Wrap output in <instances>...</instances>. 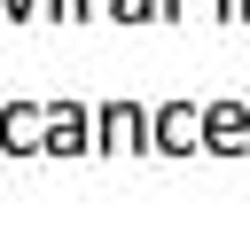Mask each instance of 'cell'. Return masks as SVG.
Returning a JSON list of instances; mask_svg holds the SVG:
<instances>
[{
	"instance_id": "obj_1",
	"label": "cell",
	"mask_w": 250,
	"mask_h": 234,
	"mask_svg": "<svg viewBox=\"0 0 250 234\" xmlns=\"http://www.w3.org/2000/svg\"><path fill=\"white\" fill-rule=\"evenodd\" d=\"M148 101H94V156H148Z\"/></svg>"
},
{
	"instance_id": "obj_2",
	"label": "cell",
	"mask_w": 250,
	"mask_h": 234,
	"mask_svg": "<svg viewBox=\"0 0 250 234\" xmlns=\"http://www.w3.org/2000/svg\"><path fill=\"white\" fill-rule=\"evenodd\" d=\"M148 156H203V101H156Z\"/></svg>"
},
{
	"instance_id": "obj_3",
	"label": "cell",
	"mask_w": 250,
	"mask_h": 234,
	"mask_svg": "<svg viewBox=\"0 0 250 234\" xmlns=\"http://www.w3.org/2000/svg\"><path fill=\"white\" fill-rule=\"evenodd\" d=\"M203 156H250V101H203Z\"/></svg>"
},
{
	"instance_id": "obj_4",
	"label": "cell",
	"mask_w": 250,
	"mask_h": 234,
	"mask_svg": "<svg viewBox=\"0 0 250 234\" xmlns=\"http://www.w3.org/2000/svg\"><path fill=\"white\" fill-rule=\"evenodd\" d=\"M47 156H94V101H47Z\"/></svg>"
},
{
	"instance_id": "obj_5",
	"label": "cell",
	"mask_w": 250,
	"mask_h": 234,
	"mask_svg": "<svg viewBox=\"0 0 250 234\" xmlns=\"http://www.w3.org/2000/svg\"><path fill=\"white\" fill-rule=\"evenodd\" d=\"M0 148L8 156H47V101H0Z\"/></svg>"
},
{
	"instance_id": "obj_6",
	"label": "cell",
	"mask_w": 250,
	"mask_h": 234,
	"mask_svg": "<svg viewBox=\"0 0 250 234\" xmlns=\"http://www.w3.org/2000/svg\"><path fill=\"white\" fill-rule=\"evenodd\" d=\"M39 8H47V0H0V16H8V23H39Z\"/></svg>"
},
{
	"instance_id": "obj_7",
	"label": "cell",
	"mask_w": 250,
	"mask_h": 234,
	"mask_svg": "<svg viewBox=\"0 0 250 234\" xmlns=\"http://www.w3.org/2000/svg\"><path fill=\"white\" fill-rule=\"evenodd\" d=\"M219 23H250V16H242V0H219Z\"/></svg>"
},
{
	"instance_id": "obj_8",
	"label": "cell",
	"mask_w": 250,
	"mask_h": 234,
	"mask_svg": "<svg viewBox=\"0 0 250 234\" xmlns=\"http://www.w3.org/2000/svg\"><path fill=\"white\" fill-rule=\"evenodd\" d=\"M164 23H188V0H164Z\"/></svg>"
},
{
	"instance_id": "obj_9",
	"label": "cell",
	"mask_w": 250,
	"mask_h": 234,
	"mask_svg": "<svg viewBox=\"0 0 250 234\" xmlns=\"http://www.w3.org/2000/svg\"><path fill=\"white\" fill-rule=\"evenodd\" d=\"M242 16H250V0H242Z\"/></svg>"
}]
</instances>
